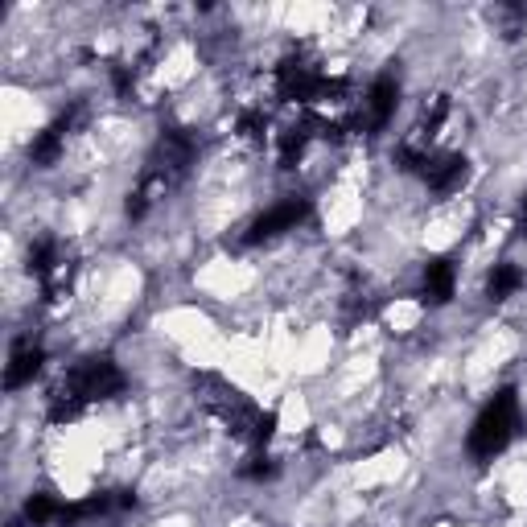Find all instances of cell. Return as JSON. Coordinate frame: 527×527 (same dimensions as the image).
I'll return each mask as SVG.
<instances>
[{
	"instance_id": "obj_14",
	"label": "cell",
	"mask_w": 527,
	"mask_h": 527,
	"mask_svg": "<svg viewBox=\"0 0 527 527\" xmlns=\"http://www.w3.org/2000/svg\"><path fill=\"white\" fill-rule=\"evenodd\" d=\"M235 128H239L243 136H248V140H260V136L268 132V116H264V112H243Z\"/></svg>"
},
{
	"instance_id": "obj_6",
	"label": "cell",
	"mask_w": 527,
	"mask_h": 527,
	"mask_svg": "<svg viewBox=\"0 0 527 527\" xmlns=\"http://www.w3.org/2000/svg\"><path fill=\"white\" fill-rule=\"evenodd\" d=\"M42 363H46V346L33 334L17 338L13 342V355H9V367H5V388L17 392V388H25V383H33V379H38V371H42Z\"/></svg>"
},
{
	"instance_id": "obj_7",
	"label": "cell",
	"mask_w": 527,
	"mask_h": 527,
	"mask_svg": "<svg viewBox=\"0 0 527 527\" xmlns=\"http://www.w3.org/2000/svg\"><path fill=\"white\" fill-rule=\"evenodd\" d=\"M79 116H83V108L75 103V108H66V112H62V116H58L50 128H42L38 136H33V140H29V161H33V165H42V169H46V165H54V161L62 157L66 132L79 124Z\"/></svg>"
},
{
	"instance_id": "obj_2",
	"label": "cell",
	"mask_w": 527,
	"mask_h": 527,
	"mask_svg": "<svg viewBox=\"0 0 527 527\" xmlns=\"http://www.w3.org/2000/svg\"><path fill=\"white\" fill-rule=\"evenodd\" d=\"M515 429H519V392L515 388H499L495 396L486 400V408L478 412L474 429L466 437L470 458H478V462L499 458V453L511 445Z\"/></svg>"
},
{
	"instance_id": "obj_12",
	"label": "cell",
	"mask_w": 527,
	"mask_h": 527,
	"mask_svg": "<svg viewBox=\"0 0 527 527\" xmlns=\"http://www.w3.org/2000/svg\"><path fill=\"white\" fill-rule=\"evenodd\" d=\"M62 507H66V503H58L54 495H29V499H25V519H29L33 527H50V523L62 519Z\"/></svg>"
},
{
	"instance_id": "obj_10",
	"label": "cell",
	"mask_w": 527,
	"mask_h": 527,
	"mask_svg": "<svg viewBox=\"0 0 527 527\" xmlns=\"http://www.w3.org/2000/svg\"><path fill=\"white\" fill-rule=\"evenodd\" d=\"M523 268L519 264H495L490 268V276H486V297L490 301H507V297H515L519 289H523Z\"/></svg>"
},
{
	"instance_id": "obj_3",
	"label": "cell",
	"mask_w": 527,
	"mask_h": 527,
	"mask_svg": "<svg viewBox=\"0 0 527 527\" xmlns=\"http://www.w3.org/2000/svg\"><path fill=\"white\" fill-rule=\"evenodd\" d=\"M276 95L285 103H326L330 95H342L338 79H326L322 66L305 58V54H289L276 66Z\"/></svg>"
},
{
	"instance_id": "obj_11",
	"label": "cell",
	"mask_w": 527,
	"mask_h": 527,
	"mask_svg": "<svg viewBox=\"0 0 527 527\" xmlns=\"http://www.w3.org/2000/svg\"><path fill=\"white\" fill-rule=\"evenodd\" d=\"M305 145H309V128H285L276 136V161L280 169H297V161L305 157Z\"/></svg>"
},
{
	"instance_id": "obj_8",
	"label": "cell",
	"mask_w": 527,
	"mask_h": 527,
	"mask_svg": "<svg viewBox=\"0 0 527 527\" xmlns=\"http://www.w3.org/2000/svg\"><path fill=\"white\" fill-rule=\"evenodd\" d=\"M466 157L462 153H437V157H429V165H425V186L433 190V194H453V190H462V182H466Z\"/></svg>"
},
{
	"instance_id": "obj_13",
	"label": "cell",
	"mask_w": 527,
	"mask_h": 527,
	"mask_svg": "<svg viewBox=\"0 0 527 527\" xmlns=\"http://www.w3.org/2000/svg\"><path fill=\"white\" fill-rule=\"evenodd\" d=\"M248 482H268V478H276V462L268 458V453H256V458H248V466L239 470Z\"/></svg>"
},
{
	"instance_id": "obj_15",
	"label": "cell",
	"mask_w": 527,
	"mask_h": 527,
	"mask_svg": "<svg viewBox=\"0 0 527 527\" xmlns=\"http://www.w3.org/2000/svg\"><path fill=\"white\" fill-rule=\"evenodd\" d=\"M112 87H116V95H132V66H124V62L112 66Z\"/></svg>"
},
{
	"instance_id": "obj_1",
	"label": "cell",
	"mask_w": 527,
	"mask_h": 527,
	"mask_svg": "<svg viewBox=\"0 0 527 527\" xmlns=\"http://www.w3.org/2000/svg\"><path fill=\"white\" fill-rule=\"evenodd\" d=\"M124 371L112 355H95V359H83L79 367H70V375L54 388L50 396V425H70L79 420L91 404H103V400H116L124 392Z\"/></svg>"
},
{
	"instance_id": "obj_9",
	"label": "cell",
	"mask_w": 527,
	"mask_h": 527,
	"mask_svg": "<svg viewBox=\"0 0 527 527\" xmlns=\"http://www.w3.org/2000/svg\"><path fill=\"white\" fill-rule=\"evenodd\" d=\"M453 289H458V268H453V260H445V256L429 260L425 276H420V293H425V301L429 305H449Z\"/></svg>"
},
{
	"instance_id": "obj_5",
	"label": "cell",
	"mask_w": 527,
	"mask_h": 527,
	"mask_svg": "<svg viewBox=\"0 0 527 527\" xmlns=\"http://www.w3.org/2000/svg\"><path fill=\"white\" fill-rule=\"evenodd\" d=\"M396 103H400V83H396V75H379V79L371 83L367 99H363V116L355 120V128L379 132L383 124L396 116Z\"/></svg>"
},
{
	"instance_id": "obj_16",
	"label": "cell",
	"mask_w": 527,
	"mask_h": 527,
	"mask_svg": "<svg viewBox=\"0 0 527 527\" xmlns=\"http://www.w3.org/2000/svg\"><path fill=\"white\" fill-rule=\"evenodd\" d=\"M523 231H527V202H523Z\"/></svg>"
},
{
	"instance_id": "obj_4",
	"label": "cell",
	"mask_w": 527,
	"mask_h": 527,
	"mask_svg": "<svg viewBox=\"0 0 527 527\" xmlns=\"http://www.w3.org/2000/svg\"><path fill=\"white\" fill-rule=\"evenodd\" d=\"M305 219H309V198L305 194H285L276 206H268L260 219H252V227L243 231V243H264V239H276L285 231H297Z\"/></svg>"
}]
</instances>
